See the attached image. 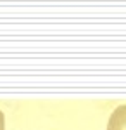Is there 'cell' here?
Wrapping results in <instances>:
<instances>
[{"instance_id":"cell-1","label":"cell","mask_w":126,"mask_h":130,"mask_svg":"<svg viewBox=\"0 0 126 130\" xmlns=\"http://www.w3.org/2000/svg\"><path fill=\"white\" fill-rule=\"evenodd\" d=\"M107 130H126V104L112 111L107 123Z\"/></svg>"},{"instance_id":"cell-2","label":"cell","mask_w":126,"mask_h":130,"mask_svg":"<svg viewBox=\"0 0 126 130\" xmlns=\"http://www.w3.org/2000/svg\"><path fill=\"white\" fill-rule=\"evenodd\" d=\"M0 130H5V118H4L2 111H0Z\"/></svg>"}]
</instances>
